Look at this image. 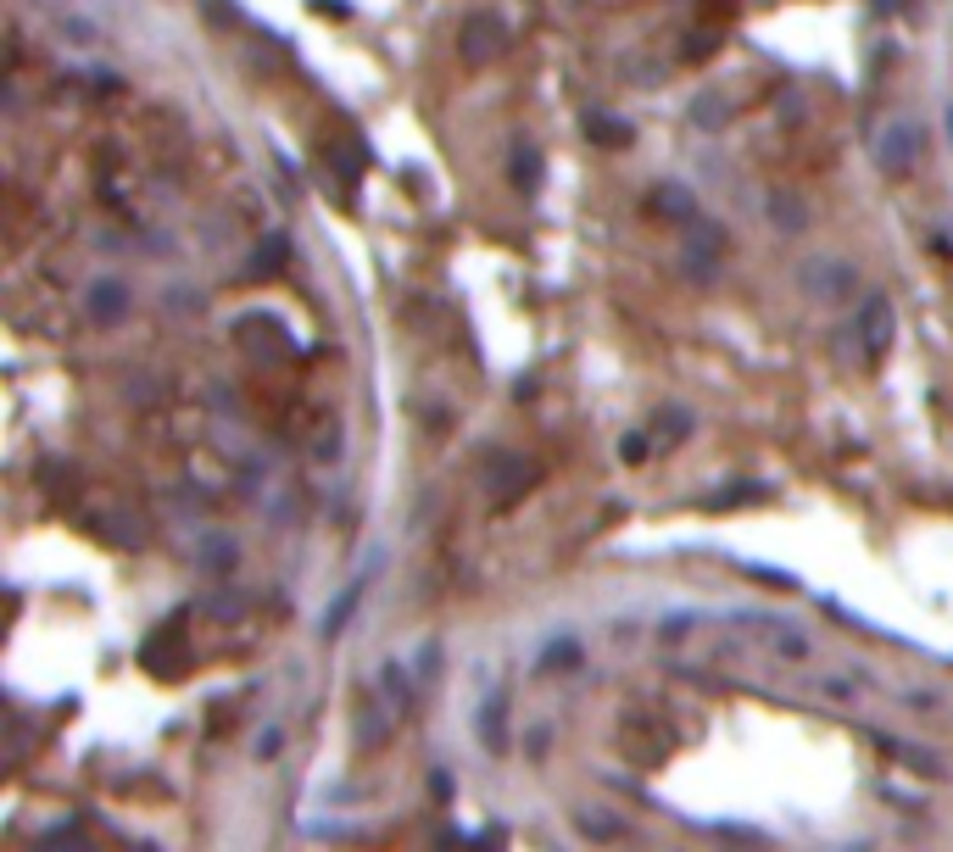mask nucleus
Instances as JSON below:
<instances>
[{"instance_id": "obj_1", "label": "nucleus", "mask_w": 953, "mask_h": 852, "mask_svg": "<svg viewBox=\"0 0 953 852\" xmlns=\"http://www.w3.org/2000/svg\"><path fill=\"white\" fill-rule=\"evenodd\" d=\"M853 329H859V357H864V362H881V357H887V351H892V329H898L892 296H881V290H875V296L859 307Z\"/></svg>"}, {"instance_id": "obj_2", "label": "nucleus", "mask_w": 953, "mask_h": 852, "mask_svg": "<svg viewBox=\"0 0 953 852\" xmlns=\"http://www.w3.org/2000/svg\"><path fill=\"white\" fill-rule=\"evenodd\" d=\"M920 145H926V134H920V123L914 117H892L887 129H881V140H875V162H881V173H909L914 156H920Z\"/></svg>"}, {"instance_id": "obj_3", "label": "nucleus", "mask_w": 953, "mask_h": 852, "mask_svg": "<svg viewBox=\"0 0 953 852\" xmlns=\"http://www.w3.org/2000/svg\"><path fill=\"white\" fill-rule=\"evenodd\" d=\"M508 45V23L491 12H474L469 23H463V39H457V51H463V62H491V56Z\"/></svg>"}, {"instance_id": "obj_4", "label": "nucleus", "mask_w": 953, "mask_h": 852, "mask_svg": "<svg viewBox=\"0 0 953 852\" xmlns=\"http://www.w3.org/2000/svg\"><path fill=\"white\" fill-rule=\"evenodd\" d=\"M530 479H536V463H530V457H497L491 474H485V491H491V502H513Z\"/></svg>"}, {"instance_id": "obj_5", "label": "nucleus", "mask_w": 953, "mask_h": 852, "mask_svg": "<svg viewBox=\"0 0 953 852\" xmlns=\"http://www.w3.org/2000/svg\"><path fill=\"white\" fill-rule=\"evenodd\" d=\"M480 741L491 752L508 747V691H491V697H485V708H480Z\"/></svg>"}, {"instance_id": "obj_6", "label": "nucleus", "mask_w": 953, "mask_h": 852, "mask_svg": "<svg viewBox=\"0 0 953 852\" xmlns=\"http://www.w3.org/2000/svg\"><path fill=\"white\" fill-rule=\"evenodd\" d=\"M658 207H664L669 218L692 223V201H686V190H680V184H664V190H658Z\"/></svg>"}, {"instance_id": "obj_7", "label": "nucleus", "mask_w": 953, "mask_h": 852, "mask_svg": "<svg viewBox=\"0 0 953 852\" xmlns=\"http://www.w3.org/2000/svg\"><path fill=\"white\" fill-rule=\"evenodd\" d=\"M697 129H719V123H725V117H731V112H725V101H719V95H697Z\"/></svg>"}, {"instance_id": "obj_8", "label": "nucleus", "mask_w": 953, "mask_h": 852, "mask_svg": "<svg viewBox=\"0 0 953 852\" xmlns=\"http://www.w3.org/2000/svg\"><path fill=\"white\" fill-rule=\"evenodd\" d=\"M90 307L101 312V318H112V312L123 307V290H118V284H101V290H95V296H90Z\"/></svg>"}, {"instance_id": "obj_9", "label": "nucleus", "mask_w": 953, "mask_h": 852, "mask_svg": "<svg viewBox=\"0 0 953 852\" xmlns=\"http://www.w3.org/2000/svg\"><path fill=\"white\" fill-rule=\"evenodd\" d=\"M563 663H580V646H575V641H563V646H552L547 658H541V669H563Z\"/></svg>"}, {"instance_id": "obj_10", "label": "nucleus", "mask_w": 953, "mask_h": 852, "mask_svg": "<svg viewBox=\"0 0 953 852\" xmlns=\"http://www.w3.org/2000/svg\"><path fill=\"white\" fill-rule=\"evenodd\" d=\"M536 162H530V151H519V162H513V179H519V190H530V184H536Z\"/></svg>"}, {"instance_id": "obj_11", "label": "nucleus", "mask_w": 953, "mask_h": 852, "mask_svg": "<svg viewBox=\"0 0 953 852\" xmlns=\"http://www.w3.org/2000/svg\"><path fill=\"white\" fill-rule=\"evenodd\" d=\"M597 140H630V123H591Z\"/></svg>"}, {"instance_id": "obj_12", "label": "nucleus", "mask_w": 953, "mask_h": 852, "mask_svg": "<svg viewBox=\"0 0 953 852\" xmlns=\"http://www.w3.org/2000/svg\"><path fill=\"white\" fill-rule=\"evenodd\" d=\"M641 452H647V440H641V435H625V440H619V457H625V463H641Z\"/></svg>"}]
</instances>
